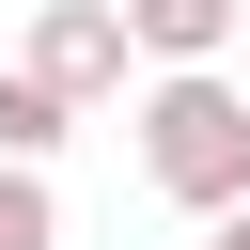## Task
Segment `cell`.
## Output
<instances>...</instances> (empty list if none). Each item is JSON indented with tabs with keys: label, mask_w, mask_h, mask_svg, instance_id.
I'll return each instance as SVG.
<instances>
[{
	"label": "cell",
	"mask_w": 250,
	"mask_h": 250,
	"mask_svg": "<svg viewBox=\"0 0 250 250\" xmlns=\"http://www.w3.org/2000/svg\"><path fill=\"white\" fill-rule=\"evenodd\" d=\"M125 141H141V188H156L172 219H234V203H250V78L156 62L141 109H125Z\"/></svg>",
	"instance_id": "6da1fadb"
},
{
	"label": "cell",
	"mask_w": 250,
	"mask_h": 250,
	"mask_svg": "<svg viewBox=\"0 0 250 250\" xmlns=\"http://www.w3.org/2000/svg\"><path fill=\"white\" fill-rule=\"evenodd\" d=\"M16 62H31V78L62 94V109H109V94L141 78V47H125V16H109V0H47Z\"/></svg>",
	"instance_id": "7a4b0ae2"
},
{
	"label": "cell",
	"mask_w": 250,
	"mask_h": 250,
	"mask_svg": "<svg viewBox=\"0 0 250 250\" xmlns=\"http://www.w3.org/2000/svg\"><path fill=\"white\" fill-rule=\"evenodd\" d=\"M109 16H125V47H141V62H219L250 0H109Z\"/></svg>",
	"instance_id": "3957f363"
},
{
	"label": "cell",
	"mask_w": 250,
	"mask_h": 250,
	"mask_svg": "<svg viewBox=\"0 0 250 250\" xmlns=\"http://www.w3.org/2000/svg\"><path fill=\"white\" fill-rule=\"evenodd\" d=\"M62 125H78V109H62L31 62H0V172H47V156H62Z\"/></svg>",
	"instance_id": "277c9868"
},
{
	"label": "cell",
	"mask_w": 250,
	"mask_h": 250,
	"mask_svg": "<svg viewBox=\"0 0 250 250\" xmlns=\"http://www.w3.org/2000/svg\"><path fill=\"white\" fill-rule=\"evenodd\" d=\"M0 250H62V203H47V172H0Z\"/></svg>",
	"instance_id": "5b68a950"
},
{
	"label": "cell",
	"mask_w": 250,
	"mask_h": 250,
	"mask_svg": "<svg viewBox=\"0 0 250 250\" xmlns=\"http://www.w3.org/2000/svg\"><path fill=\"white\" fill-rule=\"evenodd\" d=\"M203 250H250V203H234V219H203Z\"/></svg>",
	"instance_id": "8992f818"
}]
</instances>
